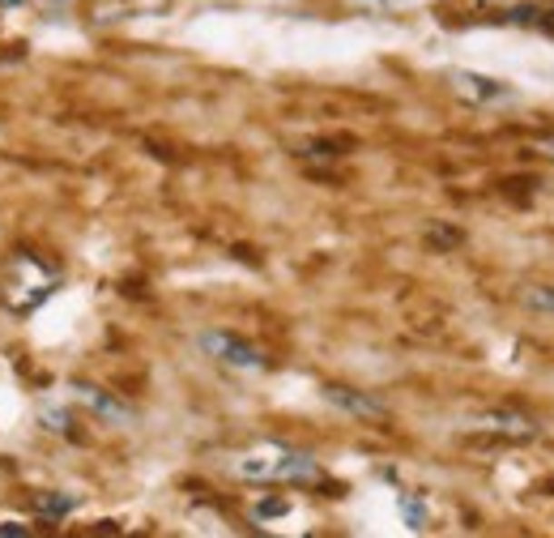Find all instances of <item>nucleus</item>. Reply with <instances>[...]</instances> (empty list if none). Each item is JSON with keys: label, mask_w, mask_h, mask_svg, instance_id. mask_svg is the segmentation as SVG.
Instances as JSON below:
<instances>
[{"label": "nucleus", "mask_w": 554, "mask_h": 538, "mask_svg": "<svg viewBox=\"0 0 554 538\" xmlns=\"http://www.w3.org/2000/svg\"><path fill=\"white\" fill-rule=\"evenodd\" d=\"M9 269H14V278H0V299H5L9 308L30 312L35 304H43V299L55 291V274L43 265L39 256L17 253Z\"/></svg>", "instance_id": "obj_1"}, {"label": "nucleus", "mask_w": 554, "mask_h": 538, "mask_svg": "<svg viewBox=\"0 0 554 538\" xmlns=\"http://www.w3.org/2000/svg\"><path fill=\"white\" fill-rule=\"evenodd\" d=\"M201 346H205V351H218V359L235 364V368H261V354L252 351L248 342H235V338H226V334H205Z\"/></svg>", "instance_id": "obj_2"}, {"label": "nucleus", "mask_w": 554, "mask_h": 538, "mask_svg": "<svg viewBox=\"0 0 554 538\" xmlns=\"http://www.w3.org/2000/svg\"><path fill=\"white\" fill-rule=\"evenodd\" d=\"M324 397H329L332 406H341V411H350V414H362V419H380V414H384V406H380L375 397L350 394V389H341V384H329V389H324Z\"/></svg>", "instance_id": "obj_3"}, {"label": "nucleus", "mask_w": 554, "mask_h": 538, "mask_svg": "<svg viewBox=\"0 0 554 538\" xmlns=\"http://www.w3.org/2000/svg\"><path fill=\"white\" fill-rule=\"evenodd\" d=\"M77 394H82V402L85 406H94L98 414H107V419H128V406H120V402H115V397H107L103 394V389H94V384H77Z\"/></svg>", "instance_id": "obj_4"}, {"label": "nucleus", "mask_w": 554, "mask_h": 538, "mask_svg": "<svg viewBox=\"0 0 554 538\" xmlns=\"http://www.w3.org/2000/svg\"><path fill=\"white\" fill-rule=\"evenodd\" d=\"M73 509V500L69 496H60V500H43V513H52V517H60V513H69Z\"/></svg>", "instance_id": "obj_5"}, {"label": "nucleus", "mask_w": 554, "mask_h": 538, "mask_svg": "<svg viewBox=\"0 0 554 538\" xmlns=\"http://www.w3.org/2000/svg\"><path fill=\"white\" fill-rule=\"evenodd\" d=\"M529 304H533V308H550L554 312V295H550V291H529Z\"/></svg>", "instance_id": "obj_6"}, {"label": "nucleus", "mask_w": 554, "mask_h": 538, "mask_svg": "<svg viewBox=\"0 0 554 538\" xmlns=\"http://www.w3.org/2000/svg\"><path fill=\"white\" fill-rule=\"evenodd\" d=\"M22 538V534H26V525H17V522H5V525H0V538Z\"/></svg>", "instance_id": "obj_7"}, {"label": "nucleus", "mask_w": 554, "mask_h": 538, "mask_svg": "<svg viewBox=\"0 0 554 538\" xmlns=\"http://www.w3.org/2000/svg\"><path fill=\"white\" fill-rule=\"evenodd\" d=\"M277 513H286V504H282V500H269V504H261V517H277Z\"/></svg>", "instance_id": "obj_8"}, {"label": "nucleus", "mask_w": 554, "mask_h": 538, "mask_svg": "<svg viewBox=\"0 0 554 538\" xmlns=\"http://www.w3.org/2000/svg\"><path fill=\"white\" fill-rule=\"evenodd\" d=\"M5 5H9V0H5Z\"/></svg>", "instance_id": "obj_9"}]
</instances>
